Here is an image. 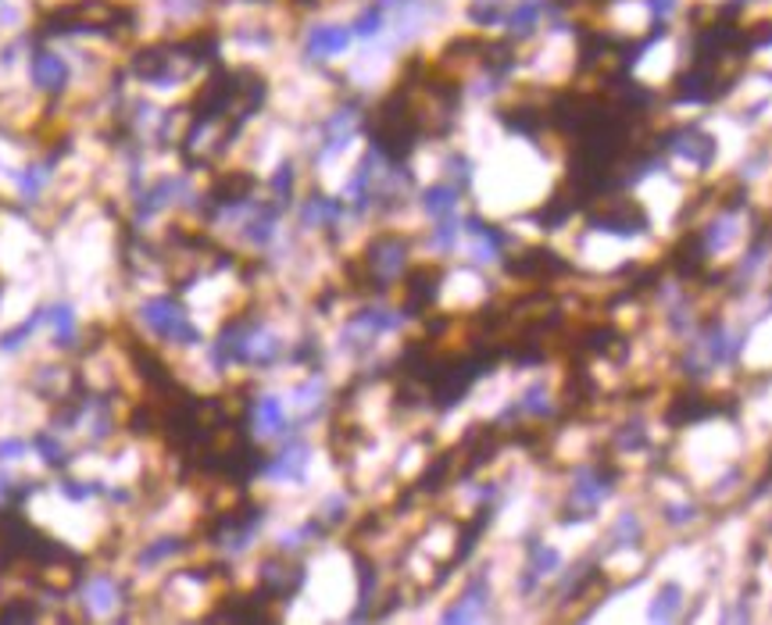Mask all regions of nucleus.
<instances>
[{"label": "nucleus", "mask_w": 772, "mask_h": 625, "mask_svg": "<svg viewBox=\"0 0 772 625\" xmlns=\"http://www.w3.org/2000/svg\"><path fill=\"white\" fill-rule=\"evenodd\" d=\"M69 604L87 622H122L137 607V587L122 565H101L72 582Z\"/></svg>", "instance_id": "nucleus-11"}, {"label": "nucleus", "mask_w": 772, "mask_h": 625, "mask_svg": "<svg viewBox=\"0 0 772 625\" xmlns=\"http://www.w3.org/2000/svg\"><path fill=\"white\" fill-rule=\"evenodd\" d=\"M341 468L315 432H293V437L268 447L265 461L257 465L254 486L268 505H287V500H308L319 486L336 479Z\"/></svg>", "instance_id": "nucleus-4"}, {"label": "nucleus", "mask_w": 772, "mask_h": 625, "mask_svg": "<svg viewBox=\"0 0 772 625\" xmlns=\"http://www.w3.org/2000/svg\"><path fill=\"white\" fill-rule=\"evenodd\" d=\"M208 204H211V189L205 175L197 169L172 165V158H169L122 208H126V222L132 225V233L140 240H158L161 229H169L175 219L200 222Z\"/></svg>", "instance_id": "nucleus-3"}, {"label": "nucleus", "mask_w": 772, "mask_h": 625, "mask_svg": "<svg viewBox=\"0 0 772 625\" xmlns=\"http://www.w3.org/2000/svg\"><path fill=\"white\" fill-rule=\"evenodd\" d=\"M472 208V197L462 183L447 180V175H433L415 186V222L429 225L440 219H451V215H462Z\"/></svg>", "instance_id": "nucleus-26"}, {"label": "nucleus", "mask_w": 772, "mask_h": 625, "mask_svg": "<svg viewBox=\"0 0 772 625\" xmlns=\"http://www.w3.org/2000/svg\"><path fill=\"white\" fill-rule=\"evenodd\" d=\"M122 315H126L129 329L137 333L143 344L165 350L172 361L194 355V350L205 347L211 336L208 325L197 322V315L186 308L183 297L172 293L169 287L147 290V293H129Z\"/></svg>", "instance_id": "nucleus-5"}, {"label": "nucleus", "mask_w": 772, "mask_h": 625, "mask_svg": "<svg viewBox=\"0 0 772 625\" xmlns=\"http://www.w3.org/2000/svg\"><path fill=\"white\" fill-rule=\"evenodd\" d=\"M358 39L347 19H315L301 30V61L308 68H336L355 54Z\"/></svg>", "instance_id": "nucleus-21"}, {"label": "nucleus", "mask_w": 772, "mask_h": 625, "mask_svg": "<svg viewBox=\"0 0 772 625\" xmlns=\"http://www.w3.org/2000/svg\"><path fill=\"white\" fill-rule=\"evenodd\" d=\"M308 511L326 525V533H336V529L355 522V514L361 511V490L355 483L336 475V479L319 486V490L308 497Z\"/></svg>", "instance_id": "nucleus-27"}, {"label": "nucleus", "mask_w": 772, "mask_h": 625, "mask_svg": "<svg viewBox=\"0 0 772 625\" xmlns=\"http://www.w3.org/2000/svg\"><path fill=\"white\" fill-rule=\"evenodd\" d=\"M661 447V437H658V426L652 415H641L633 412L626 415L622 423L608 432V451H612L615 465H633V468H647L655 465V454Z\"/></svg>", "instance_id": "nucleus-24"}, {"label": "nucleus", "mask_w": 772, "mask_h": 625, "mask_svg": "<svg viewBox=\"0 0 772 625\" xmlns=\"http://www.w3.org/2000/svg\"><path fill=\"white\" fill-rule=\"evenodd\" d=\"M265 543H268V505L254 514H243L237 522H226L211 540V558L226 568H243L262 558Z\"/></svg>", "instance_id": "nucleus-19"}, {"label": "nucleus", "mask_w": 772, "mask_h": 625, "mask_svg": "<svg viewBox=\"0 0 772 625\" xmlns=\"http://www.w3.org/2000/svg\"><path fill=\"white\" fill-rule=\"evenodd\" d=\"M415 333V315L394 293H369L330 315L319 329V361L341 379H372L383 372L404 339Z\"/></svg>", "instance_id": "nucleus-1"}, {"label": "nucleus", "mask_w": 772, "mask_h": 625, "mask_svg": "<svg viewBox=\"0 0 772 625\" xmlns=\"http://www.w3.org/2000/svg\"><path fill=\"white\" fill-rule=\"evenodd\" d=\"M243 415H247V437L257 447H265V451L273 443L287 440L297 432L283 379H257V383L251 386V393H247V407H243Z\"/></svg>", "instance_id": "nucleus-16"}, {"label": "nucleus", "mask_w": 772, "mask_h": 625, "mask_svg": "<svg viewBox=\"0 0 772 625\" xmlns=\"http://www.w3.org/2000/svg\"><path fill=\"white\" fill-rule=\"evenodd\" d=\"M426 458H429V443L418 437H408L401 447H394V454H390V475H394V483H412L415 475L426 468Z\"/></svg>", "instance_id": "nucleus-34"}, {"label": "nucleus", "mask_w": 772, "mask_h": 625, "mask_svg": "<svg viewBox=\"0 0 772 625\" xmlns=\"http://www.w3.org/2000/svg\"><path fill=\"white\" fill-rule=\"evenodd\" d=\"M652 311L658 319V329L666 333V339H672V344L687 339L701 322V308L694 301V290H690L683 279H672V276L661 279L655 287Z\"/></svg>", "instance_id": "nucleus-22"}, {"label": "nucleus", "mask_w": 772, "mask_h": 625, "mask_svg": "<svg viewBox=\"0 0 772 625\" xmlns=\"http://www.w3.org/2000/svg\"><path fill=\"white\" fill-rule=\"evenodd\" d=\"M661 161H666L676 175H683V180H701V175H708L715 169V161H719V140L701 126H683L666 147H661Z\"/></svg>", "instance_id": "nucleus-23"}, {"label": "nucleus", "mask_w": 772, "mask_h": 625, "mask_svg": "<svg viewBox=\"0 0 772 625\" xmlns=\"http://www.w3.org/2000/svg\"><path fill=\"white\" fill-rule=\"evenodd\" d=\"M358 254H361L365 279H369L372 293H394L397 287H404V279H408L412 268L418 265L415 233L394 229V225L372 229V236L361 243Z\"/></svg>", "instance_id": "nucleus-12"}, {"label": "nucleus", "mask_w": 772, "mask_h": 625, "mask_svg": "<svg viewBox=\"0 0 772 625\" xmlns=\"http://www.w3.org/2000/svg\"><path fill=\"white\" fill-rule=\"evenodd\" d=\"M494 297V271L472 268L465 262L443 265V276L437 282V308L447 315H469L483 308Z\"/></svg>", "instance_id": "nucleus-20"}, {"label": "nucleus", "mask_w": 772, "mask_h": 625, "mask_svg": "<svg viewBox=\"0 0 772 625\" xmlns=\"http://www.w3.org/2000/svg\"><path fill=\"white\" fill-rule=\"evenodd\" d=\"M61 161H65V154H44V158L22 161V165L15 169V175H11V189H15L22 208H36V204L50 194L54 183H58V175H61Z\"/></svg>", "instance_id": "nucleus-28"}, {"label": "nucleus", "mask_w": 772, "mask_h": 625, "mask_svg": "<svg viewBox=\"0 0 772 625\" xmlns=\"http://www.w3.org/2000/svg\"><path fill=\"white\" fill-rule=\"evenodd\" d=\"M744 211H748V204L744 200H726L698 225L694 243H698V254L708 265L729 268L734 265V257L748 247L751 233H748V225H744Z\"/></svg>", "instance_id": "nucleus-17"}, {"label": "nucleus", "mask_w": 772, "mask_h": 625, "mask_svg": "<svg viewBox=\"0 0 772 625\" xmlns=\"http://www.w3.org/2000/svg\"><path fill=\"white\" fill-rule=\"evenodd\" d=\"M154 604L161 607V618H197L215 604L219 579L205 568L175 565L154 582Z\"/></svg>", "instance_id": "nucleus-15"}, {"label": "nucleus", "mask_w": 772, "mask_h": 625, "mask_svg": "<svg viewBox=\"0 0 772 625\" xmlns=\"http://www.w3.org/2000/svg\"><path fill=\"white\" fill-rule=\"evenodd\" d=\"M558 412H562L558 375H554L548 364H526V369H515L508 404L500 407L494 426H508V429L548 426L558 418Z\"/></svg>", "instance_id": "nucleus-10"}, {"label": "nucleus", "mask_w": 772, "mask_h": 625, "mask_svg": "<svg viewBox=\"0 0 772 625\" xmlns=\"http://www.w3.org/2000/svg\"><path fill=\"white\" fill-rule=\"evenodd\" d=\"M30 83L36 93H44V97H65L76 83V68L65 54L44 47L30 58Z\"/></svg>", "instance_id": "nucleus-29"}, {"label": "nucleus", "mask_w": 772, "mask_h": 625, "mask_svg": "<svg viewBox=\"0 0 772 625\" xmlns=\"http://www.w3.org/2000/svg\"><path fill=\"white\" fill-rule=\"evenodd\" d=\"M30 454H33L30 437H22V432H8V437H0V465L19 468Z\"/></svg>", "instance_id": "nucleus-35"}, {"label": "nucleus", "mask_w": 772, "mask_h": 625, "mask_svg": "<svg viewBox=\"0 0 772 625\" xmlns=\"http://www.w3.org/2000/svg\"><path fill=\"white\" fill-rule=\"evenodd\" d=\"M44 336L50 355H79L87 344V315L72 297H54L44 301Z\"/></svg>", "instance_id": "nucleus-25"}, {"label": "nucleus", "mask_w": 772, "mask_h": 625, "mask_svg": "<svg viewBox=\"0 0 772 625\" xmlns=\"http://www.w3.org/2000/svg\"><path fill=\"white\" fill-rule=\"evenodd\" d=\"M658 233L652 225H615V222H594L584 225L573 236V265L594 271V276H612V271L636 265L658 247Z\"/></svg>", "instance_id": "nucleus-7"}, {"label": "nucleus", "mask_w": 772, "mask_h": 625, "mask_svg": "<svg viewBox=\"0 0 772 625\" xmlns=\"http://www.w3.org/2000/svg\"><path fill=\"white\" fill-rule=\"evenodd\" d=\"M36 336H44V304L25 311V319L11 322L8 329H0V355H22Z\"/></svg>", "instance_id": "nucleus-33"}, {"label": "nucleus", "mask_w": 772, "mask_h": 625, "mask_svg": "<svg viewBox=\"0 0 772 625\" xmlns=\"http://www.w3.org/2000/svg\"><path fill=\"white\" fill-rule=\"evenodd\" d=\"M33 458L44 465V472H69L76 465V454H79V443L65 432L61 426H54L47 423L44 429H36L33 432Z\"/></svg>", "instance_id": "nucleus-30"}, {"label": "nucleus", "mask_w": 772, "mask_h": 625, "mask_svg": "<svg viewBox=\"0 0 772 625\" xmlns=\"http://www.w3.org/2000/svg\"><path fill=\"white\" fill-rule=\"evenodd\" d=\"M437 622H494L505 618V572L497 558H483L458 576L454 590L440 597Z\"/></svg>", "instance_id": "nucleus-8"}, {"label": "nucleus", "mask_w": 772, "mask_h": 625, "mask_svg": "<svg viewBox=\"0 0 772 625\" xmlns=\"http://www.w3.org/2000/svg\"><path fill=\"white\" fill-rule=\"evenodd\" d=\"M619 497L622 490H619L615 472L601 465L598 458H579L565 465L562 483H558V508L565 514L601 525L604 514L619 505Z\"/></svg>", "instance_id": "nucleus-9"}, {"label": "nucleus", "mask_w": 772, "mask_h": 625, "mask_svg": "<svg viewBox=\"0 0 772 625\" xmlns=\"http://www.w3.org/2000/svg\"><path fill=\"white\" fill-rule=\"evenodd\" d=\"M415 547L423 551V554H429V558L437 562V565L451 562L454 551H458V525L447 519V514H440V519L426 522L423 536L415 540Z\"/></svg>", "instance_id": "nucleus-32"}, {"label": "nucleus", "mask_w": 772, "mask_h": 625, "mask_svg": "<svg viewBox=\"0 0 772 625\" xmlns=\"http://www.w3.org/2000/svg\"><path fill=\"white\" fill-rule=\"evenodd\" d=\"M194 554L197 543L189 533H180V529H147L140 543H132L129 554L122 558V568L129 572L137 590H151L161 576L172 572L175 565H186Z\"/></svg>", "instance_id": "nucleus-13"}, {"label": "nucleus", "mask_w": 772, "mask_h": 625, "mask_svg": "<svg viewBox=\"0 0 772 625\" xmlns=\"http://www.w3.org/2000/svg\"><path fill=\"white\" fill-rule=\"evenodd\" d=\"M748 350V325H737L726 315L701 319L698 329L676 344V369L694 386H715L726 372H734Z\"/></svg>", "instance_id": "nucleus-6"}, {"label": "nucleus", "mask_w": 772, "mask_h": 625, "mask_svg": "<svg viewBox=\"0 0 772 625\" xmlns=\"http://www.w3.org/2000/svg\"><path fill=\"white\" fill-rule=\"evenodd\" d=\"M194 522H197V497L189 490H169L154 511H147V529H180V533H189Z\"/></svg>", "instance_id": "nucleus-31"}, {"label": "nucleus", "mask_w": 772, "mask_h": 625, "mask_svg": "<svg viewBox=\"0 0 772 625\" xmlns=\"http://www.w3.org/2000/svg\"><path fill=\"white\" fill-rule=\"evenodd\" d=\"M519 247V240L511 236V229L497 219H486L476 208L469 211L465 219V236H462V247H458V262H465L472 268H483V271H497L508 265L511 251Z\"/></svg>", "instance_id": "nucleus-18"}, {"label": "nucleus", "mask_w": 772, "mask_h": 625, "mask_svg": "<svg viewBox=\"0 0 772 625\" xmlns=\"http://www.w3.org/2000/svg\"><path fill=\"white\" fill-rule=\"evenodd\" d=\"M647 486H652V490L644 494V500L652 505L658 533H666V536L694 533V529L701 525V519H704V505H701V497L694 494V486H690V479L655 472L652 479H647Z\"/></svg>", "instance_id": "nucleus-14"}, {"label": "nucleus", "mask_w": 772, "mask_h": 625, "mask_svg": "<svg viewBox=\"0 0 772 625\" xmlns=\"http://www.w3.org/2000/svg\"><path fill=\"white\" fill-rule=\"evenodd\" d=\"M558 180V165L533 140H500L486 154L476 158V180H472V208L486 219L508 222L515 215H533L540 200L551 197Z\"/></svg>", "instance_id": "nucleus-2"}]
</instances>
